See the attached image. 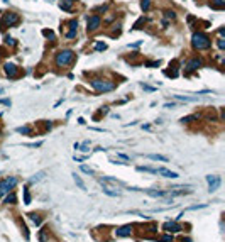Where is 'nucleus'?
Wrapping results in <instances>:
<instances>
[{
    "mask_svg": "<svg viewBox=\"0 0 225 242\" xmlns=\"http://www.w3.org/2000/svg\"><path fill=\"white\" fill-rule=\"evenodd\" d=\"M97 49H98V51H102V49H107V46H105V44H98Z\"/></svg>",
    "mask_w": 225,
    "mask_h": 242,
    "instance_id": "36",
    "label": "nucleus"
},
{
    "mask_svg": "<svg viewBox=\"0 0 225 242\" xmlns=\"http://www.w3.org/2000/svg\"><path fill=\"white\" fill-rule=\"evenodd\" d=\"M91 87L95 88L97 92H110V90H114V83L103 81V80H93L91 81Z\"/></svg>",
    "mask_w": 225,
    "mask_h": 242,
    "instance_id": "3",
    "label": "nucleus"
},
{
    "mask_svg": "<svg viewBox=\"0 0 225 242\" xmlns=\"http://www.w3.org/2000/svg\"><path fill=\"white\" fill-rule=\"evenodd\" d=\"M149 5H151V0H142V9L144 10L149 9Z\"/></svg>",
    "mask_w": 225,
    "mask_h": 242,
    "instance_id": "30",
    "label": "nucleus"
},
{
    "mask_svg": "<svg viewBox=\"0 0 225 242\" xmlns=\"http://www.w3.org/2000/svg\"><path fill=\"white\" fill-rule=\"evenodd\" d=\"M24 200H26V205L30 203V195H29V191H27V190H24Z\"/></svg>",
    "mask_w": 225,
    "mask_h": 242,
    "instance_id": "28",
    "label": "nucleus"
},
{
    "mask_svg": "<svg viewBox=\"0 0 225 242\" xmlns=\"http://www.w3.org/2000/svg\"><path fill=\"white\" fill-rule=\"evenodd\" d=\"M44 176H46V171H39L37 174H34V176L30 178V183H37V181H41Z\"/></svg>",
    "mask_w": 225,
    "mask_h": 242,
    "instance_id": "17",
    "label": "nucleus"
},
{
    "mask_svg": "<svg viewBox=\"0 0 225 242\" xmlns=\"http://www.w3.org/2000/svg\"><path fill=\"white\" fill-rule=\"evenodd\" d=\"M191 120H198V115H190V117L181 119V122H191Z\"/></svg>",
    "mask_w": 225,
    "mask_h": 242,
    "instance_id": "26",
    "label": "nucleus"
},
{
    "mask_svg": "<svg viewBox=\"0 0 225 242\" xmlns=\"http://www.w3.org/2000/svg\"><path fill=\"white\" fill-rule=\"evenodd\" d=\"M206 181H208V191L212 193V191H217L218 190V186L222 183V180H220V176H206Z\"/></svg>",
    "mask_w": 225,
    "mask_h": 242,
    "instance_id": "5",
    "label": "nucleus"
},
{
    "mask_svg": "<svg viewBox=\"0 0 225 242\" xmlns=\"http://www.w3.org/2000/svg\"><path fill=\"white\" fill-rule=\"evenodd\" d=\"M17 132H19V134H27V136H29L30 132H32V130H30V127H17Z\"/></svg>",
    "mask_w": 225,
    "mask_h": 242,
    "instance_id": "23",
    "label": "nucleus"
},
{
    "mask_svg": "<svg viewBox=\"0 0 225 242\" xmlns=\"http://www.w3.org/2000/svg\"><path fill=\"white\" fill-rule=\"evenodd\" d=\"M5 73H7L10 78H15V75H17V68H15V64L7 63V64H5Z\"/></svg>",
    "mask_w": 225,
    "mask_h": 242,
    "instance_id": "12",
    "label": "nucleus"
},
{
    "mask_svg": "<svg viewBox=\"0 0 225 242\" xmlns=\"http://www.w3.org/2000/svg\"><path fill=\"white\" fill-rule=\"evenodd\" d=\"M166 17H169V19H174V14H173V12H166Z\"/></svg>",
    "mask_w": 225,
    "mask_h": 242,
    "instance_id": "38",
    "label": "nucleus"
},
{
    "mask_svg": "<svg viewBox=\"0 0 225 242\" xmlns=\"http://www.w3.org/2000/svg\"><path fill=\"white\" fill-rule=\"evenodd\" d=\"M0 93H3V88H0Z\"/></svg>",
    "mask_w": 225,
    "mask_h": 242,
    "instance_id": "39",
    "label": "nucleus"
},
{
    "mask_svg": "<svg viewBox=\"0 0 225 242\" xmlns=\"http://www.w3.org/2000/svg\"><path fill=\"white\" fill-rule=\"evenodd\" d=\"M161 241H163V242H169V241H171V237H169V235H164Z\"/></svg>",
    "mask_w": 225,
    "mask_h": 242,
    "instance_id": "37",
    "label": "nucleus"
},
{
    "mask_svg": "<svg viewBox=\"0 0 225 242\" xmlns=\"http://www.w3.org/2000/svg\"><path fill=\"white\" fill-rule=\"evenodd\" d=\"M137 169H139V171H146V173H152V174H156V168H149V166H139Z\"/></svg>",
    "mask_w": 225,
    "mask_h": 242,
    "instance_id": "22",
    "label": "nucleus"
},
{
    "mask_svg": "<svg viewBox=\"0 0 225 242\" xmlns=\"http://www.w3.org/2000/svg\"><path fill=\"white\" fill-rule=\"evenodd\" d=\"M73 178H75V183H76V184L80 186V190H87V186H85V183H83V180L80 178L78 174H76V173H73Z\"/></svg>",
    "mask_w": 225,
    "mask_h": 242,
    "instance_id": "18",
    "label": "nucleus"
},
{
    "mask_svg": "<svg viewBox=\"0 0 225 242\" xmlns=\"http://www.w3.org/2000/svg\"><path fill=\"white\" fill-rule=\"evenodd\" d=\"M71 59H73V53H71V51H61L58 56H56V64H58V66L68 64Z\"/></svg>",
    "mask_w": 225,
    "mask_h": 242,
    "instance_id": "4",
    "label": "nucleus"
},
{
    "mask_svg": "<svg viewBox=\"0 0 225 242\" xmlns=\"http://www.w3.org/2000/svg\"><path fill=\"white\" fill-rule=\"evenodd\" d=\"M39 239H41V242H46V232H44V230H42V232H41Z\"/></svg>",
    "mask_w": 225,
    "mask_h": 242,
    "instance_id": "32",
    "label": "nucleus"
},
{
    "mask_svg": "<svg viewBox=\"0 0 225 242\" xmlns=\"http://www.w3.org/2000/svg\"><path fill=\"white\" fill-rule=\"evenodd\" d=\"M29 217H30V220L36 223V225H39V223H41V218L37 217V215H36V213H32V215H29Z\"/></svg>",
    "mask_w": 225,
    "mask_h": 242,
    "instance_id": "25",
    "label": "nucleus"
},
{
    "mask_svg": "<svg viewBox=\"0 0 225 242\" xmlns=\"http://www.w3.org/2000/svg\"><path fill=\"white\" fill-rule=\"evenodd\" d=\"M69 27H71V31H69L66 36H68L69 39H73V37H75V34H76V27H78V22H76V20H71V22H69Z\"/></svg>",
    "mask_w": 225,
    "mask_h": 242,
    "instance_id": "13",
    "label": "nucleus"
},
{
    "mask_svg": "<svg viewBox=\"0 0 225 242\" xmlns=\"http://www.w3.org/2000/svg\"><path fill=\"white\" fill-rule=\"evenodd\" d=\"M210 39H208V36H205V34H201V32H198V34H193V46L198 49H208L210 48Z\"/></svg>",
    "mask_w": 225,
    "mask_h": 242,
    "instance_id": "1",
    "label": "nucleus"
},
{
    "mask_svg": "<svg viewBox=\"0 0 225 242\" xmlns=\"http://www.w3.org/2000/svg\"><path fill=\"white\" fill-rule=\"evenodd\" d=\"M15 184H17V178H14V176H12V178H5V180H2V181H0V195L9 193Z\"/></svg>",
    "mask_w": 225,
    "mask_h": 242,
    "instance_id": "2",
    "label": "nucleus"
},
{
    "mask_svg": "<svg viewBox=\"0 0 225 242\" xmlns=\"http://www.w3.org/2000/svg\"><path fill=\"white\" fill-rule=\"evenodd\" d=\"M44 36H48V37H54V34H53V32H51V31H44Z\"/></svg>",
    "mask_w": 225,
    "mask_h": 242,
    "instance_id": "33",
    "label": "nucleus"
},
{
    "mask_svg": "<svg viewBox=\"0 0 225 242\" xmlns=\"http://www.w3.org/2000/svg\"><path fill=\"white\" fill-rule=\"evenodd\" d=\"M81 171H83V173H87V174H93V169H91V168H88V166H81Z\"/></svg>",
    "mask_w": 225,
    "mask_h": 242,
    "instance_id": "29",
    "label": "nucleus"
},
{
    "mask_svg": "<svg viewBox=\"0 0 225 242\" xmlns=\"http://www.w3.org/2000/svg\"><path fill=\"white\" fill-rule=\"evenodd\" d=\"M146 157L152 159V161H163V163H166V161H168L166 156H161V154H147Z\"/></svg>",
    "mask_w": 225,
    "mask_h": 242,
    "instance_id": "15",
    "label": "nucleus"
},
{
    "mask_svg": "<svg viewBox=\"0 0 225 242\" xmlns=\"http://www.w3.org/2000/svg\"><path fill=\"white\" fill-rule=\"evenodd\" d=\"M141 191H146L149 196H154V198H168L169 196L168 191H159V190H141Z\"/></svg>",
    "mask_w": 225,
    "mask_h": 242,
    "instance_id": "7",
    "label": "nucleus"
},
{
    "mask_svg": "<svg viewBox=\"0 0 225 242\" xmlns=\"http://www.w3.org/2000/svg\"><path fill=\"white\" fill-rule=\"evenodd\" d=\"M218 48H220V49H224V48H225V42H224V39H218Z\"/></svg>",
    "mask_w": 225,
    "mask_h": 242,
    "instance_id": "34",
    "label": "nucleus"
},
{
    "mask_svg": "<svg viewBox=\"0 0 225 242\" xmlns=\"http://www.w3.org/2000/svg\"><path fill=\"white\" fill-rule=\"evenodd\" d=\"M130 234H132V225H124V227H118L115 230L117 237H129Z\"/></svg>",
    "mask_w": 225,
    "mask_h": 242,
    "instance_id": "6",
    "label": "nucleus"
},
{
    "mask_svg": "<svg viewBox=\"0 0 225 242\" xmlns=\"http://www.w3.org/2000/svg\"><path fill=\"white\" fill-rule=\"evenodd\" d=\"M176 100H181V102H196L198 97H181V95H174Z\"/></svg>",
    "mask_w": 225,
    "mask_h": 242,
    "instance_id": "19",
    "label": "nucleus"
},
{
    "mask_svg": "<svg viewBox=\"0 0 225 242\" xmlns=\"http://www.w3.org/2000/svg\"><path fill=\"white\" fill-rule=\"evenodd\" d=\"M90 146V141H85V142H83V144L80 146V151H83V153H87V151H88V149H87V147H88Z\"/></svg>",
    "mask_w": 225,
    "mask_h": 242,
    "instance_id": "27",
    "label": "nucleus"
},
{
    "mask_svg": "<svg viewBox=\"0 0 225 242\" xmlns=\"http://www.w3.org/2000/svg\"><path fill=\"white\" fill-rule=\"evenodd\" d=\"M103 193H107L108 196H120V193L118 191H114L112 186H103Z\"/></svg>",
    "mask_w": 225,
    "mask_h": 242,
    "instance_id": "16",
    "label": "nucleus"
},
{
    "mask_svg": "<svg viewBox=\"0 0 225 242\" xmlns=\"http://www.w3.org/2000/svg\"><path fill=\"white\" fill-rule=\"evenodd\" d=\"M5 41H7V44H14V39H12V37H9V36L5 37Z\"/></svg>",
    "mask_w": 225,
    "mask_h": 242,
    "instance_id": "35",
    "label": "nucleus"
},
{
    "mask_svg": "<svg viewBox=\"0 0 225 242\" xmlns=\"http://www.w3.org/2000/svg\"><path fill=\"white\" fill-rule=\"evenodd\" d=\"M200 66H201V61H200V59H193V61H190V63H188V69H190V71L198 69Z\"/></svg>",
    "mask_w": 225,
    "mask_h": 242,
    "instance_id": "14",
    "label": "nucleus"
},
{
    "mask_svg": "<svg viewBox=\"0 0 225 242\" xmlns=\"http://www.w3.org/2000/svg\"><path fill=\"white\" fill-rule=\"evenodd\" d=\"M163 229L168 230V232H179L181 230V225H178L176 222H166L163 225Z\"/></svg>",
    "mask_w": 225,
    "mask_h": 242,
    "instance_id": "9",
    "label": "nucleus"
},
{
    "mask_svg": "<svg viewBox=\"0 0 225 242\" xmlns=\"http://www.w3.org/2000/svg\"><path fill=\"white\" fill-rule=\"evenodd\" d=\"M206 205H195V207H190V208H186V212L188 210H198V208H205Z\"/></svg>",
    "mask_w": 225,
    "mask_h": 242,
    "instance_id": "31",
    "label": "nucleus"
},
{
    "mask_svg": "<svg viewBox=\"0 0 225 242\" xmlns=\"http://www.w3.org/2000/svg\"><path fill=\"white\" fill-rule=\"evenodd\" d=\"M98 26H100V17L98 15H93V17L88 19V29L95 31V29H98Z\"/></svg>",
    "mask_w": 225,
    "mask_h": 242,
    "instance_id": "10",
    "label": "nucleus"
},
{
    "mask_svg": "<svg viewBox=\"0 0 225 242\" xmlns=\"http://www.w3.org/2000/svg\"><path fill=\"white\" fill-rule=\"evenodd\" d=\"M15 200H17V196H15L14 193H10L9 196L5 198V203H15Z\"/></svg>",
    "mask_w": 225,
    "mask_h": 242,
    "instance_id": "24",
    "label": "nucleus"
},
{
    "mask_svg": "<svg viewBox=\"0 0 225 242\" xmlns=\"http://www.w3.org/2000/svg\"><path fill=\"white\" fill-rule=\"evenodd\" d=\"M17 20H19V15L17 14H7L5 15V26H14Z\"/></svg>",
    "mask_w": 225,
    "mask_h": 242,
    "instance_id": "11",
    "label": "nucleus"
},
{
    "mask_svg": "<svg viewBox=\"0 0 225 242\" xmlns=\"http://www.w3.org/2000/svg\"><path fill=\"white\" fill-rule=\"evenodd\" d=\"M71 5H73V0H63L61 2V9L63 10H71Z\"/></svg>",
    "mask_w": 225,
    "mask_h": 242,
    "instance_id": "21",
    "label": "nucleus"
},
{
    "mask_svg": "<svg viewBox=\"0 0 225 242\" xmlns=\"http://www.w3.org/2000/svg\"><path fill=\"white\" fill-rule=\"evenodd\" d=\"M212 7H213V9H224L225 0H213V2H212Z\"/></svg>",
    "mask_w": 225,
    "mask_h": 242,
    "instance_id": "20",
    "label": "nucleus"
},
{
    "mask_svg": "<svg viewBox=\"0 0 225 242\" xmlns=\"http://www.w3.org/2000/svg\"><path fill=\"white\" fill-rule=\"evenodd\" d=\"M156 174H163L164 178H178V173L169 171V169H166V168H156Z\"/></svg>",
    "mask_w": 225,
    "mask_h": 242,
    "instance_id": "8",
    "label": "nucleus"
}]
</instances>
